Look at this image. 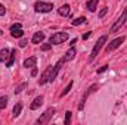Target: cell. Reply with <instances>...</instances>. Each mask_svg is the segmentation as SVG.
Returning <instances> with one entry per match:
<instances>
[{
  "mask_svg": "<svg viewBox=\"0 0 127 125\" xmlns=\"http://www.w3.org/2000/svg\"><path fill=\"white\" fill-rule=\"evenodd\" d=\"M90 34H92V32H86V34H84V35H83V38H84V40H87V38H89V37H90Z\"/></svg>",
  "mask_w": 127,
  "mask_h": 125,
  "instance_id": "cell-30",
  "label": "cell"
},
{
  "mask_svg": "<svg viewBox=\"0 0 127 125\" xmlns=\"http://www.w3.org/2000/svg\"><path fill=\"white\" fill-rule=\"evenodd\" d=\"M75 43H77V38H74V40H71V43H69V44H71V46H74Z\"/></svg>",
  "mask_w": 127,
  "mask_h": 125,
  "instance_id": "cell-31",
  "label": "cell"
},
{
  "mask_svg": "<svg viewBox=\"0 0 127 125\" xmlns=\"http://www.w3.org/2000/svg\"><path fill=\"white\" fill-rule=\"evenodd\" d=\"M35 65H37V58L35 56H31V58H28V59L24 61V66L25 68H34Z\"/></svg>",
  "mask_w": 127,
  "mask_h": 125,
  "instance_id": "cell-12",
  "label": "cell"
},
{
  "mask_svg": "<svg viewBox=\"0 0 127 125\" xmlns=\"http://www.w3.org/2000/svg\"><path fill=\"white\" fill-rule=\"evenodd\" d=\"M4 13H6V7H4L3 4H0V16H1V15H4Z\"/></svg>",
  "mask_w": 127,
  "mask_h": 125,
  "instance_id": "cell-27",
  "label": "cell"
},
{
  "mask_svg": "<svg viewBox=\"0 0 127 125\" xmlns=\"http://www.w3.org/2000/svg\"><path fill=\"white\" fill-rule=\"evenodd\" d=\"M21 110H22V104H21V103H16L15 107H13V116H15V118L19 116V115H21Z\"/></svg>",
  "mask_w": 127,
  "mask_h": 125,
  "instance_id": "cell-18",
  "label": "cell"
},
{
  "mask_svg": "<svg viewBox=\"0 0 127 125\" xmlns=\"http://www.w3.org/2000/svg\"><path fill=\"white\" fill-rule=\"evenodd\" d=\"M52 68L53 66H49L43 74H41V77H40V80H38V84L40 85H43V84H46V83H49V78H50V72H52Z\"/></svg>",
  "mask_w": 127,
  "mask_h": 125,
  "instance_id": "cell-8",
  "label": "cell"
},
{
  "mask_svg": "<svg viewBox=\"0 0 127 125\" xmlns=\"http://www.w3.org/2000/svg\"><path fill=\"white\" fill-rule=\"evenodd\" d=\"M66 38H68V34L66 32H55V34L50 35L49 41H50V44H61Z\"/></svg>",
  "mask_w": 127,
  "mask_h": 125,
  "instance_id": "cell-5",
  "label": "cell"
},
{
  "mask_svg": "<svg viewBox=\"0 0 127 125\" xmlns=\"http://www.w3.org/2000/svg\"><path fill=\"white\" fill-rule=\"evenodd\" d=\"M44 40V32H41V31H38V32H35L34 35H32V43L34 44H38V43H41Z\"/></svg>",
  "mask_w": 127,
  "mask_h": 125,
  "instance_id": "cell-11",
  "label": "cell"
},
{
  "mask_svg": "<svg viewBox=\"0 0 127 125\" xmlns=\"http://www.w3.org/2000/svg\"><path fill=\"white\" fill-rule=\"evenodd\" d=\"M10 34H12V37H15V38L22 37V35H24L22 25H21V24H13V25L10 27Z\"/></svg>",
  "mask_w": 127,
  "mask_h": 125,
  "instance_id": "cell-7",
  "label": "cell"
},
{
  "mask_svg": "<svg viewBox=\"0 0 127 125\" xmlns=\"http://www.w3.org/2000/svg\"><path fill=\"white\" fill-rule=\"evenodd\" d=\"M97 3H99V0H89L87 1V9L90 12H95L96 7H97Z\"/></svg>",
  "mask_w": 127,
  "mask_h": 125,
  "instance_id": "cell-17",
  "label": "cell"
},
{
  "mask_svg": "<svg viewBox=\"0 0 127 125\" xmlns=\"http://www.w3.org/2000/svg\"><path fill=\"white\" fill-rule=\"evenodd\" d=\"M62 63H64V59H61V61L56 63V65H53V68H52V72H50V78H49V81H50V83H52V81L56 78L58 72L61 71V66H62Z\"/></svg>",
  "mask_w": 127,
  "mask_h": 125,
  "instance_id": "cell-9",
  "label": "cell"
},
{
  "mask_svg": "<svg viewBox=\"0 0 127 125\" xmlns=\"http://www.w3.org/2000/svg\"><path fill=\"white\" fill-rule=\"evenodd\" d=\"M50 49H52V44H50V43H49V44H43V46H41V50H43V52H47V50H50Z\"/></svg>",
  "mask_w": 127,
  "mask_h": 125,
  "instance_id": "cell-25",
  "label": "cell"
},
{
  "mask_svg": "<svg viewBox=\"0 0 127 125\" xmlns=\"http://www.w3.org/2000/svg\"><path fill=\"white\" fill-rule=\"evenodd\" d=\"M71 113H72V112H69V110L65 113V125H69V124H71Z\"/></svg>",
  "mask_w": 127,
  "mask_h": 125,
  "instance_id": "cell-22",
  "label": "cell"
},
{
  "mask_svg": "<svg viewBox=\"0 0 127 125\" xmlns=\"http://www.w3.org/2000/svg\"><path fill=\"white\" fill-rule=\"evenodd\" d=\"M71 87H72V81H69V83H68V85L65 87V90H64V91H62V94H61V97H64V96H66V94L69 93Z\"/></svg>",
  "mask_w": 127,
  "mask_h": 125,
  "instance_id": "cell-20",
  "label": "cell"
},
{
  "mask_svg": "<svg viewBox=\"0 0 127 125\" xmlns=\"http://www.w3.org/2000/svg\"><path fill=\"white\" fill-rule=\"evenodd\" d=\"M55 112H56V110H55V107H49V109H47V110H46V112L38 118V119H37V124H38V125L47 124V122L52 119V116L55 115Z\"/></svg>",
  "mask_w": 127,
  "mask_h": 125,
  "instance_id": "cell-2",
  "label": "cell"
},
{
  "mask_svg": "<svg viewBox=\"0 0 127 125\" xmlns=\"http://www.w3.org/2000/svg\"><path fill=\"white\" fill-rule=\"evenodd\" d=\"M25 87H27V83H22L21 85H18V87H16V90H15V93H16V94H18V93H21V91H22V90H24Z\"/></svg>",
  "mask_w": 127,
  "mask_h": 125,
  "instance_id": "cell-23",
  "label": "cell"
},
{
  "mask_svg": "<svg viewBox=\"0 0 127 125\" xmlns=\"http://www.w3.org/2000/svg\"><path fill=\"white\" fill-rule=\"evenodd\" d=\"M31 75H32V77H35V75H37V68H35V66L32 68V72H31Z\"/></svg>",
  "mask_w": 127,
  "mask_h": 125,
  "instance_id": "cell-29",
  "label": "cell"
},
{
  "mask_svg": "<svg viewBox=\"0 0 127 125\" xmlns=\"http://www.w3.org/2000/svg\"><path fill=\"white\" fill-rule=\"evenodd\" d=\"M6 104H7V97L6 96L4 97H0V109H4Z\"/></svg>",
  "mask_w": 127,
  "mask_h": 125,
  "instance_id": "cell-21",
  "label": "cell"
},
{
  "mask_svg": "<svg viewBox=\"0 0 127 125\" xmlns=\"http://www.w3.org/2000/svg\"><path fill=\"white\" fill-rule=\"evenodd\" d=\"M53 9V4L52 3H46V1H37L34 4V10L35 12H43V13H47Z\"/></svg>",
  "mask_w": 127,
  "mask_h": 125,
  "instance_id": "cell-3",
  "label": "cell"
},
{
  "mask_svg": "<svg viewBox=\"0 0 127 125\" xmlns=\"http://www.w3.org/2000/svg\"><path fill=\"white\" fill-rule=\"evenodd\" d=\"M106 69H108V65H105V66H102L100 69H97V74H102V72H105Z\"/></svg>",
  "mask_w": 127,
  "mask_h": 125,
  "instance_id": "cell-26",
  "label": "cell"
},
{
  "mask_svg": "<svg viewBox=\"0 0 127 125\" xmlns=\"http://www.w3.org/2000/svg\"><path fill=\"white\" fill-rule=\"evenodd\" d=\"M0 34H1V30H0Z\"/></svg>",
  "mask_w": 127,
  "mask_h": 125,
  "instance_id": "cell-32",
  "label": "cell"
},
{
  "mask_svg": "<svg viewBox=\"0 0 127 125\" xmlns=\"http://www.w3.org/2000/svg\"><path fill=\"white\" fill-rule=\"evenodd\" d=\"M27 43H28L27 40H21V41H19V47H25V46H27Z\"/></svg>",
  "mask_w": 127,
  "mask_h": 125,
  "instance_id": "cell-28",
  "label": "cell"
},
{
  "mask_svg": "<svg viewBox=\"0 0 127 125\" xmlns=\"http://www.w3.org/2000/svg\"><path fill=\"white\" fill-rule=\"evenodd\" d=\"M41 104H43V96H38V97H35V99H34V102L31 103L30 109H31V110H35V109H38Z\"/></svg>",
  "mask_w": 127,
  "mask_h": 125,
  "instance_id": "cell-10",
  "label": "cell"
},
{
  "mask_svg": "<svg viewBox=\"0 0 127 125\" xmlns=\"http://www.w3.org/2000/svg\"><path fill=\"white\" fill-rule=\"evenodd\" d=\"M9 55H10V50H9V49L0 50V62H6V61L9 59Z\"/></svg>",
  "mask_w": 127,
  "mask_h": 125,
  "instance_id": "cell-15",
  "label": "cell"
},
{
  "mask_svg": "<svg viewBox=\"0 0 127 125\" xmlns=\"http://www.w3.org/2000/svg\"><path fill=\"white\" fill-rule=\"evenodd\" d=\"M74 58H75V49L71 47V49L66 52V55L64 56V62H69V61H72Z\"/></svg>",
  "mask_w": 127,
  "mask_h": 125,
  "instance_id": "cell-13",
  "label": "cell"
},
{
  "mask_svg": "<svg viewBox=\"0 0 127 125\" xmlns=\"http://www.w3.org/2000/svg\"><path fill=\"white\" fill-rule=\"evenodd\" d=\"M58 13L61 15V16H68L69 15V4H64L59 7V10H58Z\"/></svg>",
  "mask_w": 127,
  "mask_h": 125,
  "instance_id": "cell-16",
  "label": "cell"
},
{
  "mask_svg": "<svg viewBox=\"0 0 127 125\" xmlns=\"http://www.w3.org/2000/svg\"><path fill=\"white\" fill-rule=\"evenodd\" d=\"M83 22H86V18H84V16H80V18H77V19L72 21V25H80V24H83Z\"/></svg>",
  "mask_w": 127,
  "mask_h": 125,
  "instance_id": "cell-19",
  "label": "cell"
},
{
  "mask_svg": "<svg viewBox=\"0 0 127 125\" xmlns=\"http://www.w3.org/2000/svg\"><path fill=\"white\" fill-rule=\"evenodd\" d=\"M106 38H108L106 35H102V37H100V38H99V40L95 43V46H93V49H92V53H90V61H93L96 56L99 55V52H100V49H102L103 43L106 41Z\"/></svg>",
  "mask_w": 127,
  "mask_h": 125,
  "instance_id": "cell-1",
  "label": "cell"
},
{
  "mask_svg": "<svg viewBox=\"0 0 127 125\" xmlns=\"http://www.w3.org/2000/svg\"><path fill=\"white\" fill-rule=\"evenodd\" d=\"M16 50H10V55H9V59L6 61V66L7 68H10L12 65H13V62H15V58H16Z\"/></svg>",
  "mask_w": 127,
  "mask_h": 125,
  "instance_id": "cell-14",
  "label": "cell"
},
{
  "mask_svg": "<svg viewBox=\"0 0 127 125\" xmlns=\"http://www.w3.org/2000/svg\"><path fill=\"white\" fill-rule=\"evenodd\" d=\"M124 40H126V37L123 35V37H118V38H115V40H112L109 44H108V47H106V52L108 53H111L112 50H115L117 47H120L123 43H124Z\"/></svg>",
  "mask_w": 127,
  "mask_h": 125,
  "instance_id": "cell-6",
  "label": "cell"
},
{
  "mask_svg": "<svg viewBox=\"0 0 127 125\" xmlns=\"http://www.w3.org/2000/svg\"><path fill=\"white\" fill-rule=\"evenodd\" d=\"M126 21H127V9H124L123 10V13H121V16L117 19V22L111 27V32H117L124 24H126Z\"/></svg>",
  "mask_w": 127,
  "mask_h": 125,
  "instance_id": "cell-4",
  "label": "cell"
},
{
  "mask_svg": "<svg viewBox=\"0 0 127 125\" xmlns=\"http://www.w3.org/2000/svg\"><path fill=\"white\" fill-rule=\"evenodd\" d=\"M106 12H108V7H102V10L99 12V18H103L106 15Z\"/></svg>",
  "mask_w": 127,
  "mask_h": 125,
  "instance_id": "cell-24",
  "label": "cell"
}]
</instances>
